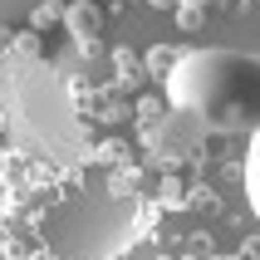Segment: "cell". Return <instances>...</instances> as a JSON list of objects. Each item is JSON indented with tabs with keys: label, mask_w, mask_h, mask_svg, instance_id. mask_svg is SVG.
<instances>
[{
	"label": "cell",
	"mask_w": 260,
	"mask_h": 260,
	"mask_svg": "<svg viewBox=\"0 0 260 260\" xmlns=\"http://www.w3.org/2000/svg\"><path fill=\"white\" fill-rule=\"evenodd\" d=\"M167 99L211 133H260V54L191 49L167 74Z\"/></svg>",
	"instance_id": "1"
},
{
	"label": "cell",
	"mask_w": 260,
	"mask_h": 260,
	"mask_svg": "<svg viewBox=\"0 0 260 260\" xmlns=\"http://www.w3.org/2000/svg\"><path fill=\"white\" fill-rule=\"evenodd\" d=\"M241 187H246V202L260 221V133L250 138V152H246V167H241Z\"/></svg>",
	"instance_id": "2"
},
{
	"label": "cell",
	"mask_w": 260,
	"mask_h": 260,
	"mask_svg": "<svg viewBox=\"0 0 260 260\" xmlns=\"http://www.w3.org/2000/svg\"><path fill=\"white\" fill-rule=\"evenodd\" d=\"M69 29H74V40H93V35H99V10H93V5H74L69 10Z\"/></svg>",
	"instance_id": "3"
}]
</instances>
